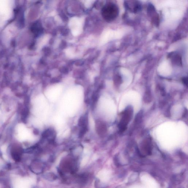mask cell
Listing matches in <instances>:
<instances>
[{
	"instance_id": "cell-3",
	"label": "cell",
	"mask_w": 188,
	"mask_h": 188,
	"mask_svg": "<svg viewBox=\"0 0 188 188\" xmlns=\"http://www.w3.org/2000/svg\"><path fill=\"white\" fill-rule=\"evenodd\" d=\"M152 148L150 142L148 140L144 141L141 146L140 154L142 156H150L152 153Z\"/></svg>"
},
{
	"instance_id": "cell-7",
	"label": "cell",
	"mask_w": 188,
	"mask_h": 188,
	"mask_svg": "<svg viewBox=\"0 0 188 188\" xmlns=\"http://www.w3.org/2000/svg\"><path fill=\"white\" fill-rule=\"evenodd\" d=\"M77 180L78 183L81 184H84L88 180V176L85 173L82 174L78 176Z\"/></svg>"
},
{
	"instance_id": "cell-5",
	"label": "cell",
	"mask_w": 188,
	"mask_h": 188,
	"mask_svg": "<svg viewBox=\"0 0 188 188\" xmlns=\"http://www.w3.org/2000/svg\"><path fill=\"white\" fill-rule=\"evenodd\" d=\"M88 115L87 113L80 117L78 121V126L80 128L88 127Z\"/></svg>"
},
{
	"instance_id": "cell-6",
	"label": "cell",
	"mask_w": 188,
	"mask_h": 188,
	"mask_svg": "<svg viewBox=\"0 0 188 188\" xmlns=\"http://www.w3.org/2000/svg\"><path fill=\"white\" fill-rule=\"evenodd\" d=\"M44 177L45 179L49 181H55L57 178V177L54 173L51 172H48L45 173L44 175Z\"/></svg>"
},
{
	"instance_id": "cell-1",
	"label": "cell",
	"mask_w": 188,
	"mask_h": 188,
	"mask_svg": "<svg viewBox=\"0 0 188 188\" xmlns=\"http://www.w3.org/2000/svg\"><path fill=\"white\" fill-rule=\"evenodd\" d=\"M119 9L115 4L109 3L103 7L101 10L102 15L106 21L110 22L116 18L119 14Z\"/></svg>"
},
{
	"instance_id": "cell-9",
	"label": "cell",
	"mask_w": 188,
	"mask_h": 188,
	"mask_svg": "<svg viewBox=\"0 0 188 188\" xmlns=\"http://www.w3.org/2000/svg\"><path fill=\"white\" fill-rule=\"evenodd\" d=\"M95 188H102L101 183L99 180L96 179L95 182Z\"/></svg>"
},
{
	"instance_id": "cell-8",
	"label": "cell",
	"mask_w": 188,
	"mask_h": 188,
	"mask_svg": "<svg viewBox=\"0 0 188 188\" xmlns=\"http://www.w3.org/2000/svg\"><path fill=\"white\" fill-rule=\"evenodd\" d=\"M12 156L13 159L16 161H18L21 159V153L18 150H14L12 153Z\"/></svg>"
},
{
	"instance_id": "cell-2",
	"label": "cell",
	"mask_w": 188,
	"mask_h": 188,
	"mask_svg": "<svg viewBox=\"0 0 188 188\" xmlns=\"http://www.w3.org/2000/svg\"><path fill=\"white\" fill-rule=\"evenodd\" d=\"M133 113L132 108L130 106L127 107L123 111L119 124V129L120 131H123L126 129L127 126L132 117Z\"/></svg>"
},
{
	"instance_id": "cell-4",
	"label": "cell",
	"mask_w": 188,
	"mask_h": 188,
	"mask_svg": "<svg viewBox=\"0 0 188 188\" xmlns=\"http://www.w3.org/2000/svg\"><path fill=\"white\" fill-rule=\"evenodd\" d=\"M95 129L98 135L101 137L104 136L107 131L105 124L100 121L95 122Z\"/></svg>"
},
{
	"instance_id": "cell-10",
	"label": "cell",
	"mask_w": 188,
	"mask_h": 188,
	"mask_svg": "<svg viewBox=\"0 0 188 188\" xmlns=\"http://www.w3.org/2000/svg\"><path fill=\"white\" fill-rule=\"evenodd\" d=\"M183 82L184 84H186V85H187V78H184L183 79Z\"/></svg>"
}]
</instances>
